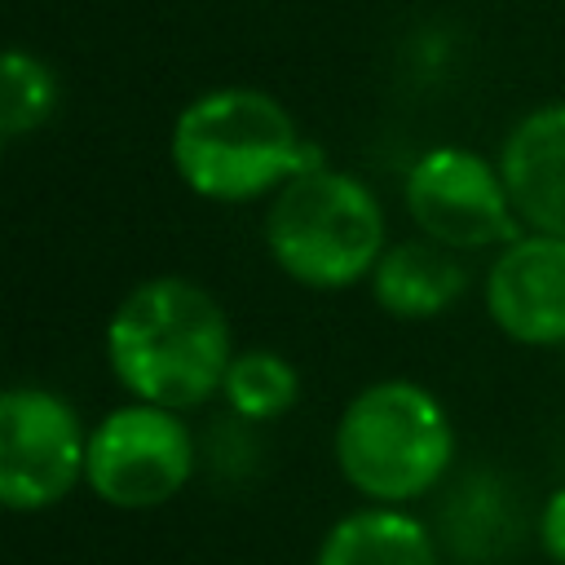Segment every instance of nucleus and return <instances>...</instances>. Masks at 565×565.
Segmentation results:
<instances>
[{"label":"nucleus","mask_w":565,"mask_h":565,"mask_svg":"<svg viewBox=\"0 0 565 565\" xmlns=\"http://www.w3.org/2000/svg\"><path fill=\"white\" fill-rule=\"evenodd\" d=\"M106 366L132 402L194 411L221 393L234 331L221 300L181 274L137 282L106 318Z\"/></svg>","instance_id":"1"},{"label":"nucleus","mask_w":565,"mask_h":565,"mask_svg":"<svg viewBox=\"0 0 565 565\" xmlns=\"http://www.w3.org/2000/svg\"><path fill=\"white\" fill-rule=\"evenodd\" d=\"M168 159L177 181L207 203L269 199L296 172L327 163L296 115L252 84H221L190 97L172 119Z\"/></svg>","instance_id":"2"},{"label":"nucleus","mask_w":565,"mask_h":565,"mask_svg":"<svg viewBox=\"0 0 565 565\" xmlns=\"http://www.w3.org/2000/svg\"><path fill=\"white\" fill-rule=\"evenodd\" d=\"M459 437L446 402L411 380L384 375L362 384L331 428V459L366 503L411 508L455 472Z\"/></svg>","instance_id":"3"},{"label":"nucleus","mask_w":565,"mask_h":565,"mask_svg":"<svg viewBox=\"0 0 565 565\" xmlns=\"http://www.w3.org/2000/svg\"><path fill=\"white\" fill-rule=\"evenodd\" d=\"M265 252L282 278L305 291H349L371 278L388 247L380 194L331 163L296 172L265 207Z\"/></svg>","instance_id":"4"},{"label":"nucleus","mask_w":565,"mask_h":565,"mask_svg":"<svg viewBox=\"0 0 565 565\" xmlns=\"http://www.w3.org/2000/svg\"><path fill=\"white\" fill-rule=\"evenodd\" d=\"M194 433L181 411L124 402L88 428L84 486L119 512H150L177 499L194 477Z\"/></svg>","instance_id":"5"},{"label":"nucleus","mask_w":565,"mask_h":565,"mask_svg":"<svg viewBox=\"0 0 565 565\" xmlns=\"http://www.w3.org/2000/svg\"><path fill=\"white\" fill-rule=\"evenodd\" d=\"M402 203L415 234L459 256L499 252L521 234L494 154H481L459 141H437L411 159L402 177Z\"/></svg>","instance_id":"6"},{"label":"nucleus","mask_w":565,"mask_h":565,"mask_svg":"<svg viewBox=\"0 0 565 565\" xmlns=\"http://www.w3.org/2000/svg\"><path fill=\"white\" fill-rule=\"evenodd\" d=\"M88 428L75 406L40 384L0 388V508L44 512L84 481Z\"/></svg>","instance_id":"7"},{"label":"nucleus","mask_w":565,"mask_h":565,"mask_svg":"<svg viewBox=\"0 0 565 565\" xmlns=\"http://www.w3.org/2000/svg\"><path fill=\"white\" fill-rule=\"evenodd\" d=\"M490 327L521 349H565V238L521 230L481 274Z\"/></svg>","instance_id":"8"},{"label":"nucleus","mask_w":565,"mask_h":565,"mask_svg":"<svg viewBox=\"0 0 565 565\" xmlns=\"http://www.w3.org/2000/svg\"><path fill=\"white\" fill-rule=\"evenodd\" d=\"M494 163L521 230L565 238V97L521 110L503 132Z\"/></svg>","instance_id":"9"},{"label":"nucleus","mask_w":565,"mask_h":565,"mask_svg":"<svg viewBox=\"0 0 565 565\" xmlns=\"http://www.w3.org/2000/svg\"><path fill=\"white\" fill-rule=\"evenodd\" d=\"M366 287L380 313L397 322H433L468 296L472 269L463 265L459 252L415 234V238H397L384 247Z\"/></svg>","instance_id":"10"},{"label":"nucleus","mask_w":565,"mask_h":565,"mask_svg":"<svg viewBox=\"0 0 565 565\" xmlns=\"http://www.w3.org/2000/svg\"><path fill=\"white\" fill-rule=\"evenodd\" d=\"M534 539V512L525 516L521 494L490 468L468 472L450 486L437 539L441 552H455L463 565H494L521 547V539Z\"/></svg>","instance_id":"11"},{"label":"nucleus","mask_w":565,"mask_h":565,"mask_svg":"<svg viewBox=\"0 0 565 565\" xmlns=\"http://www.w3.org/2000/svg\"><path fill=\"white\" fill-rule=\"evenodd\" d=\"M313 565H446V552L411 508L362 503L322 534Z\"/></svg>","instance_id":"12"},{"label":"nucleus","mask_w":565,"mask_h":565,"mask_svg":"<svg viewBox=\"0 0 565 565\" xmlns=\"http://www.w3.org/2000/svg\"><path fill=\"white\" fill-rule=\"evenodd\" d=\"M221 397L243 424H269L300 402V371L278 349H234Z\"/></svg>","instance_id":"13"},{"label":"nucleus","mask_w":565,"mask_h":565,"mask_svg":"<svg viewBox=\"0 0 565 565\" xmlns=\"http://www.w3.org/2000/svg\"><path fill=\"white\" fill-rule=\"evenodd\" d=\"M57 75L26 49H0V137L18 141L44 128L57 110Z\"/></svg>","instance_id":"14"},{"label":"nucleus","mask_w":565,"mask_h":565,"mask_svg":"<svg viewBox=\"0 0 565 565\" xmlns=\"http://www.w3.org/2000/svg\"><path fill=\"white\" fill-rule=\"evenodd\" d=\"M534 547L552 565H565V481H556L534 508Z\"/></svg>","instance_id":"15"},{"label":"nucleus","mask_w":565,"mask_h":565,"mask_svg":"<svg viewBox=\"0 0 565 565\" xmlns=\"http://www.w3.org/2000/svg\"><path fill=\"white\" fill-rule=\"evenodd\" d=\"M0 159H4V137H0Z\"/></svg>","instance_id":"16"}]
</instances>
